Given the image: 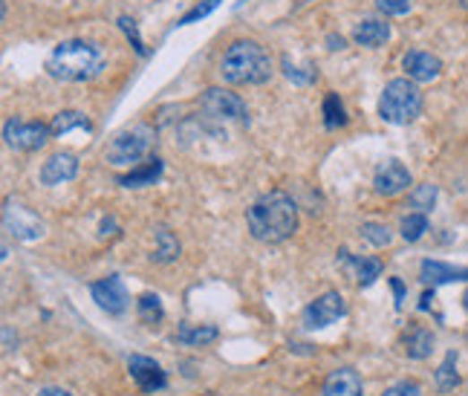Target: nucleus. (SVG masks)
Segmentation results:
<instances>
[{"label": "nucleus", "mask_w": 468, "mask_h": 396, "mask_svg": "<svg viewBox=\"0 0 468 396\" xmlns=\"http://www.w3.org/2000/svg\"><path fill=\"white\" fill-rule=\"evenodd\" d=\"M47 73L56 82H93L108 70V58H104L101 47L93 41H84V38H70V41L56 44V49L47 56Z\"/></svg>", "instance_id": "f257e3e1"}, {"label": "nucleus", "mask_w": 468, "mask_h": 396, "mask_svg": "<svg viewBox=\"0 0 468 396\" xmlns=\"http://www.w3.org/2000/svg\"><path fill=\"white\" fill-rule=\"evenodd\" d=\"M249 232L260 244H283L298 232V206L283 191H269L246 211Z\"/></svg>", "instance_id": "f03ea898"}, {"label": "nucleus", "mask_w": 468, "mask_h": 396, "mask_svg": "<svg viewBox=\"0 0 468 396\" xmlns=\"http://www.w3.org/2000/svg\"><path fill=\"white\" fill-rule=\"evenodd\" d=\"M275 73V61H272L269 49L257 41H234L226 47L223 58H220V75L226 84L234 87H260L272 79Z\"/></svg>", "instance_id": "7ed1b4c3"}, {"label": "nucleus", "mask_w": 468, "mask_h": 396, "mask_svg": "<svg viewBox=\"0 0 468 396\" xmlns=\"http://www.w3.org/2000/svg\"><path fill=\"white\" fill-rule=\"evenodd\" d=\"M422 90L413 79H394L385 84L379 96V116L387 125H411L422 113Z\"/></svg>", "instance_id": "20e7f679"}, {"label": "nucleus", "mask_w": 468, "mask_h": 396, "mask_svg": "<svg viewBox=\"0 0 468 396\" xmlns=\"http://www.w3.org/2000/svg\"><path fill=\"white\" fill-rule=\"evenodd\" d=\"M151 145H153V127L145 122L130 125L110 139L108 151H104V159H108L113 168H127V165L136 168V162L151 151Z\"/></svg>", "instance_id": "39448f33"}, {"label": "nucleus", "mask_w": 468, "mask_h": 396, "mask_svg": "<svg viewBox=\"0 0 468 396\" xmlns=\"http://www.w3.org/2000/svg\"><path fill=\"white\" fill-rule=\"evenodd\" d=\"M200 108L212 122H238V125L249 122L246 101L238 93L226 90V87H208V90H203Z\"/></svg>", "instance_id": "423d86ee"}, {"label": "nucleus", "mask_w": 468, "mask_h": 396, "mask_svg": "<svg viewBox=\"0 0 468 396\" xmlns=\"http://www.w3.org/2000/svg\"><path fill=\"white\" fill-rule=\"evenodd\" d=\"M52 136V127L44 125V122H26V119H18V116H9L6 125H4V139L9 148L15 151H41Z\"/></svg>", "instance_id": "0eeeda50"}, {"label": "nucleus", "mask_w": 468, "mask_h": 396, "mask_svg": "<svg viewBox=\"0 0 468 396\" xmlns=\"http://www.w3.org/2000/svg\"><path fill=\"white\" fill-rule=\"evenodd\" d=\"M4 226H6V232L12 237L23 240V244L41 240L44 232H47V226H44L41 217H38L32 209L21 206V202H15V200H6V206H4Z\"/></svg>", "instance_id": "6e6552de"}, {"label": "nucleus", "mask_w": 468, "mask_h": 396, "mask_svg": "<svg viewBox=\"0 0 468 396\" xmlns=\"http://www.w3.org/2000/svg\"><path fill=\"white\" fill-rule=\"evenodd\" d=\"M344 315H347V304H344L342 292H324V296H318L304 310V327L307 330H324Z\"/></svg>", "instance_id": "1a4fd4ad"}, {"label": "nucleus", "mask_w": 468, "mask_h": 396, "mask_svg": "<svg viewBox=\"0 0 468 396\" xmlns=\"http://www.w3.org/2000/svg\"><path fill=\"white\" fill-rule=\"evenodd\" d=\"M90 296H93V301L108 315H122L127 310V304H130L127 287H125V280L119 275H108V278L96 280V284L90 287Z\"/></svg>", "instance_id": "9d476101"}, {"label": "nucleus", "mask_w": 468, "mask_h": 396, "mask_svg": "<svg viewBox=\"0 0 468 396\" xmlns=\"http://www.w3.org/2000/svg\"><path fill=\"white\" fill-rule=\"evenodd\" d=\"M411 185V171L399 159H385L373 174V188L382 197H396Z\"/></svg>", "instance_id": "9b49d317"}, {"label": "nucleus", "mask_w": 468, "mask_h": 396, "mask_svg": "<svg viewBox=\"0 0 468 396\" xmlns=\"http://www.w3.org/2000/svg\"><path fill=\"white\" fill-rule=\"evenodd\" d=\"M127 370H130V376H134V382L139 385V391H145V393H156V391H162L168 385L165 370L160 367V362L148 359V356H130Z\"/></svg>", "instance_id": "f8f14e48"}, {"label": "nucleus", "mask_w": 468, "mask_h": 396, "mask_svg": "<svg viewBox=\"0 0 468 396\" xmlns=\"http://www.w3.org/2000/svg\"><path fill=\"white\" fill-rule=\"evenodd\" d=\"M402 67H405L408 79L422 84V82H434L442 73V61L434 53H425V49H411V53H405V58H402Z\"/></svg>", "instance_id": "ddd939ff"}, {"label": "nucleus", "mask_w": 468, "mask_h": 396, "mask_svg": "<svg viewBox=\"0 0 468 396\" xmlns=\"http://www.w3.org/2000/svg\"><path fill=\"white\" fill-rule=\"evenodd\" d=\"M78 176V159L73 153H52V157L41 165V183L44 185H61Z\"/></svg>", "instance_id": "4468645a"}, {"label": "nucleus", "mask_w": 468, "mask_h": 396, "mask_svg": "<svg viewBox=\"0 0 468 396\" xmlns=\"http://www.w3.org/2000/svg\"><path fill=\"white\" fill-rule=\"evenodd\" d=\"M324 396H364L361 376L353 367H338L324 382Z\"/></svg>", "instance_id": "2eb2a0df"}, {"label": "nucleus", "mask_w": 468, "mask_h": 396, "mask_svg": "<svg viewBox=\"0 0 468 396\" xmlns=\"http://www.w3.org/2000/svg\"><path fill=\"white\" fill-rule=\"evenodd\" d=\"M420 278H422V284L434 289L442 284H454V280H468V270H460V266H451L442 261H422Z\"/></svg>", "instance_id": "dca6fc26"}, {"label": "nucleus", "mask_w": 468, "mask_h": 396, "mask_svg": "<svg viewBox=\"0 0 468 396\" xmlns=\"http://www.w3.org/2000/svg\"><path fill=\"white\" fill-rule=\"evenodd\" d=\"M353 41L359 47H368V49H379L390 41V23L382 18H364L356 32H353Z\"/></svg>", "instance_id": "f3484780"}, {"label": "nucleus", "mask_w": 468, "mask_h": 396, "mask_svg": "<svg viewBox=\"0 0 468 396\" xmlns=\"http://www.w3.org/2000/svg\"><path fill=\"white\" fill-rule=\"evenodd\" d=\"M434 341H437V339H434L431 330L413 324V327L405 330V336H402V348H405L408 359L422 362V359H428V356L434 353Z\"/></svg>", "instance_id": "a211bd4d"}, {"label": "nucleus", "mask_w": 468, "mask_h": 396, "mask_svg": "<svg viewBox=\"0 0 468 396\" xmlns=\"http://www.w3.org/2000/svg\"><path fill=\"white\" fill-rule=\"evenodd\" d=\"M162 171H165V162H162L160 157H153V159H148V162L136 165V168H130V174L119 176V185H125V188L153 185V183L162 176Z\"/></svg>", "instance_id": "6ab92c4d"}, {"label": "nucleus", "mask_w": 468, "mask_h": 396, "mask_svg": "<svg viewBox=\"0 0 468 396\" xmlns=\"http://www.w3.org/2000/svg\"><path fill=\"white\" fill-rule=\"evenodd\" d=\"M49 127H52V136H64V133H70V131H93V122H90L82 110H61V113H56V116H52V122H49Z\"/></svg>", "instance_id": "aec40b11"}, {"label": "nucleus", "mask_w": 468, "mask_h": 396, "mask_svg": "<svg viewBox=\"0 0 468 396\" xmlns=\"http://www.w3.org/2000/svg\"><path fill=\"white\" fill-rule=\"evenodd\" d=\"M217 336H220V330L212 327V324H203V327L200 324L197 327L182 324L177 330V341L188 344V348H203V344H212V341H217Z\"/></svg>", "instance_id": "412c9836"}, {"label": "nucleus", "mask_w": 468, "mask_h": 396, "mask_svg": "<svg viewBox=\"0 0 468 396\" xmlns=\"http://www.w3.org/2000/svg\"><path fill=\"white\" fill-rule=\"evenodd\" d=\"M342 261L353 263L356 266V278H359V287H370L376 278L382 275V261L379 258H353L347 249H342Z\"/></svg>", "instance_id": "4be33fe9"}, {"label": "nucleus", "mask_w": 468, "mask_h": 396, "mask_svg": "<svg viewBox=\"0 0 468 396\" xmlns=\"http://www.w3.org/2000/svg\"><path fill=\"white\" fill-rule=\"evenodd\" d=\"M153 244H156L153 258L160 261V263H171V261L179 258V240H177V235L171 232V228H165V226L156 228Z\"/></svg>", "instance_id": "5701e85b"}, {"label": "nucleus", "mask_w": 468, "mask_h": 396, "mask_svg": "<svg viewBox=\"0 0 468 396\" xmlns=\"http://www.w3.org/2000/svg\"><path fill=\"white\" fill-rule=\"evenodd\" d=\"M434 382H437V391L439 393H451L454 388L460 385V374H457V353H448L446 359H442V365L437 367L434 374Z\"/></svg>", "instance_id": "b1692460"}, {"label": "nucleus", "mask_w": 468, "mask_h": 396, "mask_svg": "<svg viewBox=\"0 0 468 396\" xmlns=\"http://www.w3.org/2000/svg\"><path fill=\"white\" fill-rule=\"evenodd\" d=\"M136 310H139V322H142V324H151V327L160 324L162 315H165L160 296H151V292H145V296H142V298L136 301Z\"/></svg>", "instance_id": "393cba45"}, {"label": "nucleus", "mask_w": 468, "mask_h": 396, "mask_svg": "<svg viewBox=\"0 0 468 396\" xmlns=\"http://www.w3.org/2000/svg\"><path fill=\"white\" fill-rule=\"evenodd\" d=\"M408 202H411V209H413V211L428 214V211H431V209L437 206V185H431V183L416 185V188L411 191Z\"/></svg>", "instance_id": "a878e982"}, {"label": "nucleus", "mask_w": 468, "mask_h": 396, "mask_svg": "<svg viewBox=\"0 0 468 396\" xmlns=\"http://www.w3.org/2000/svg\"><path fill=\"white\" fill-rule=\"evenodd\" d=\"M324 125L330 127H344L347 125V110L342 105V99H338V93H327V99H324Z\"/></svg>", "instance_id": "bb28decb"}, {"label": "nucleus", "mask_w": 468, "mask_h": 396, "mask_svg": "<svg viewBox=\"0 0 468 396\" xmlns=\"http://www.w3.org/2000/svg\"><path fill=\"white\" fill-rule=\"evenodd\" d=\"M281 67H283V75L290 82H295V84H312L318 79V73H316V67H312V64H295L292 58H283L281 61Z\"/></svg>", "instance_id": "cd10ccee"}, {"label": "nucleus", "mask_w": 468, "mask_h": 396, "mask_svg": "<svg viewBox=\"0 0 468 396\" xmlns=\"http://www.w3.org/2000/svg\"><path fill=\"white\" fill-rule=\"evenodd\" d=\"M425 232H428V214L413 211V214L405 217V220H402V237H405L408 244H416V240H420Z\"/></svg>", "instance_id": "c85d7f7f"}, {"label": "nucleus", "mask_w": 468, "mask_h": 396, "mask_svg": "<svg viewBox=\"0 0 468 396\" xmlns=\"http://www.w3.org/2000/svg\"><path fill=\"white\" fill-rule=\"evenodd\" d=\"M361 237L368 240V244H373V246H387L390 240H394V235H390V228L387 226H382V223H361Z\"/></svg>", "instance_id": "c756f323"}, {"label": "nucleus", "mask_w": 468, "mask_h": 396, "mask_svg": "<svg viewBox=\"0 0 468 396\" xmlns=\"http://www.w3.org/2000/svg\"><path fill=\"white\" fill-rule=\"evenodd\" d=\"M220 6V0H203V4H197V6H191L186 15L179 18V23L177 27H188V23H194V21H200V18H205V15H212V12Z\"/></svg>", "instance_id": "7c9ffc66"}, {"label": "nucleus", "mask_w": 468, "mask_h": 396, "mask_svg": "<svg viewBox=\"0 0 468 396\" xmlns=\"http://www.w3.org/2000/svg\"><path fill=\"white\" fill-rule=\"evenodd\" d=\"M376 9L382 12V15H390V18H402L411 12V0H376Z\"/></svg>", "instance_id": "2f4dec72"}, {"label": "nucleus", "mask_w": 468, "mask_h": 396, "mask_svg": "<svg viewBox=\"0 0 468 396\" xmlns=\"http://www.w3.org/2000/svg\"><path fill=\"white\" fill-rule=\"evenodd\" d=\"M119 27L125 30V35L130 38V41H134V49H136V53H139V56H148V53H145V44H142V38H139V32H136L134 18L122 15V18H119Z\"/></svg>", "instance_id": "473e14b6"}, {"label": "nucleus", "mask_w": 468, "mask_h": 396, "mask_svg": "<svg viewBox=\"0 0 468 396\" xmlns=\"http://www.w3.org/2000/svg\"><path fill=\"white\" fill-rule=\"evenodd\" d=\"M382 396H422V391L416 382H396V385H390Z\"/></svg>", "instance_id": "72a5a7b5"}, {"label": "nucleus", "mask_w": 468, "mask_h": 396, "mask_svg": "<svg viewBox=\"0 0 468 396\" xmlns=\"http://www.w3.org/2000/svg\"><path fill=\"white\" fill-rule=\"evenodd\" d=\"M390 287H394V296H396V306L405 304V284L399 278H390Z\"/></svg>", "instance_id": "f704fd0d"}, {"label": "nucleus", "mask_w": 468, "mask_h": 396, "mask_svg": "<svg viewBox=\"0 0 468 396\" xmlns=\"http://www.w3.org/2000/svg\"><path fill=\"white\" fill-rule=\"evenodd\" d=\"M38 396H73V393L64 388H44V391H38Z\"/></svg>", "instance_id": "c9c22d12"}, {"label": "nucleus", "mask_w": 468, "mask_h": 396, "mask_svg": "<svg viewBox=\"0 0 468 396\" xmlns=\"http://www.w3.org/2000/svg\"><path fill=\"white\" fill-rule=\"evenodd\" d=\"M327 44H330V49H344V38H342V35H338V38L330 35V38H327Z\"/></svg>", "instance_id": "e433bc0d"}, {"label": "nucleus", "mask_w": 468, "mask_h": 396, "mask_svg": "<svg viewBox=\"0 0 468 396\" xmlns=\"http://www.w3.org/2000/svg\"><path fill=\"white\" fill-rule=\"evenodd\" d=\"M431 301H434V289H431V292H425V296H422L420 310H428V306H431Z\"/></svg>", "instance_id": "4c0bfd02"}, {"label": "nucleus", "mask_w": 468, "mask_h": 396, "mask_svg": "<svg viewBox=\"0 0 468 396\" xmlns=\"http://www.w3.org/2000/svg\"><path fill=\"white\" fill-rule=\"evenodd\" d=\"M463 306H465V310H468V289H465V296H463Z\"/></svg>", "instance_id": "58836bf2"}]
</instances>
